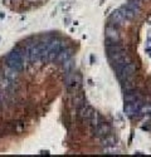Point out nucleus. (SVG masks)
<instances>
[{
	"instance_id": "1",
	"label": "nucleus",
	"mask_w": 151,
	"mask_h": 157,
	"mask_svg": "<svg viewBox=\"0 0 151 157\" xmlns=\"http://www.w3.org/2000/svg\"><path fill=\"white\" fill-rule=\"evenodd\" d=\"M24 63H25V56L24 50L20 48H15L11 50L6 57V67L20 73L24 69Z\"/></svg>"
},
{
	"instance_id": "2",
	"label": "nucleus",
	"mask_w": 151,
	"mask_h": 157,
	"mask_svg": "<svg viewBox=\"0 0 151 157\" xmlns=\"http://www.w3.org/2000/svg\"><path fill=\"white\" fill-rule=\"evenodd\" d=\"M142 106L141 101H132V102H125V113L131 120L136 118V114L140 112Z\"/></svg>"
},
{
	"instance_id": "3",
	"label": "nucleus",
	"mask_w": 151,
	"mask_h": 157,
	"mask_svg": "<svg viewBox=\"0 0 151 157\" xmlns=\"http://www.w3.org/2000/svg\"><path fill=\"white\" fill-rule=\"evenodd\" d=\"M135 72H136V67L134 63H129L126 64L125 67L117 73V77L120 81H126V79H132V77L135 75Z\"/></svg>"
},
{
	"instance_id": "4",
	"label": "nucleus",
	"mask_w": 151,
	"mask_h": 157,
	"mask_svg": "<svg viewBox=\"0 0 151 157\" xmlns=\"http://www.w3.org/2000/svg\"><path fill=\"white\" fill-rule=\"evenodd\" d=\"M126 23V19L122 17L121 14V11L117 9V10H113L111 13V15H110V20H108V24L113 25V27H116V28H120L121 25H123Z\"/></svg>"
},
{
	"instance_id": "5",
	"label": "nucleus",
	"mask_w": 151,
	"mask_h": 157,
	"mask_svg": "<svg viewBox=\"0 0 151 157\" xmlns=\"http://www.w3.org/2000/svg\"><path fill=\"white\" fill-rule=\"evenodd\" d=\"M105 34H106V39H108V40L115 42V43H118L120 42V32H118V28L113 27V25L107 24Z\"/></svg>"
},
{
	"instance_id": "6",
	"label": "nucleus",
	"mask_w": 151,
	"mask_h": 157,
	"mask_svg": "<svg viewBox=\"0 0 151 157\" xmlns=\"http://www.w3.org/2000/svg\"><path fill=\"white\" fill-rule=\"evenodd\" d=\"M93 131H95V135H96L97 137L102 138V137H105L106 135L111 133V126H110L108 123H106V122H101L98 126H96V127L93 128Z\"/></svg>"
},
{
	"instance_id": "7",
	"label": "nucleus",
	"mask_w": 151,
	"mask_h": 157,
	"mask_svg": "<svg viewBox=\"0 0 151 157\" xmlns=\"http://www.w3.org/2000/svg\"><path fill=\"white\" fill-rule=\"evenodd\" d=\"M72 56H73V49L72 48H63L62 50H59V53L57 54V57H56V59H54V62H58V63H63L64 60H67V59H69V58H72Z\"/></svg>"
},
{
	"instance_id": "8",
	"label": "nucleus",
	"mask_w": 151,
	"mask_h": 157,
	"mask_svg": "<svg viewBox=\"0 0 151 157\" xmlns=\"http://www.w3.org/2000/svg\"><path fill=\"white\" fill-rule=\"evenodd\" d=\"M129 63H130V58L125 54L123 57H121V58H120V59H117L116 62L111 63V65L113 67V69H115V72H116V73H118V72L125 67V65H126V64H129Z\"/></svg>"
},
{
	"instance_id": "9",
	"label": "nucleus",
	"mask_w": 151,
	"mask_h": 157,
	"mask_svg": "<svg viewBox=\"0 0 151 157\" xmlns=\"http://www.w3.org/2000/svg\"><path fill=\"white\" fill-rule=\"evenodd\" d=\"M79 109V117H81V118L83 120V121H88V120H90L91 118V116H92V113L95 112L93 111V108L92 107H90V106H87V104H83V106L82 107H79L78 108Z\"/></svg>"
},
{
	"instance_id": "10",
	"label": "nucleus",
	"mask_w": 151,
	"mask_h": 157,
	"mask_svg": "<svg viewBox=\"0 0 151 157\" xmlns=\"http://www.w3.org/2000/svg\"><path fill=\"white\" fill-rule=\"evenodd\" d=\"M120 11H121V14H122V17L126 19V20H134L135 19V17H136V14L131 10V9H129L126 5H122L120 9H118Z\"/></svg>"
},
{
	"instance_id": "11",
	"label": "nucleus",
	"mask_w": 151,
	"mask_h": 157,
	"mask_svg": "<svg viewBox=\"0 0 151 157\" xmlns=\"http://www.w3.org/2000/svg\"><path fill=\"white\" fill-rule=\"evenodd\" d=\"M101 141H102V145L106 146V147L113 146V145L116 143V138L113 137L111 133H108V135H106L105 137H102V138H101Z\"/></svg>"
},
{
	"instance_id": "12",
	"label": "nucleus",
	"mask_w": 151,
	"mask_h": 157,
	"mask_svg": "<svg viewBox=\"0 0 151 157\" xmlns=\"http://www.w3.org/2000/svg\"><path fill=\"white\" fill-rule=\"evenodd\" d=\"M88 121H90V123H91V126H92L93 128H95L96 126H98L101 122H103V121H102V117H101L97 112H93L92 116H91V118L88 120Z\"/></svg>"
},
{
	"instance_id": "13",
	"label": "nucleus",
	"mask_w": 151,
	"mask_h": 157,
	"mask_svg": "<svg viewBox=\"0 0 151 157\" xmlns=\"http://www.w3.org/2000/svg\"><path fill=\"white\" fill-rule=\"evenodd\" d=\"M121 86L125 92H129V90L134 89V83L131 82V79H126V81H121Z\"/></svg>"
},
{
	"instance_id": "14",
	"label": "nucleus",
	"mask_w": 151,
	"mask_h": 157,
	"mask_svg": "<svg viewBox=\"0 0 151 157\" xmlns=\"http://www.w3.org/2000/svg\"><path fill=\"white\" fill-rule=\"evenodd\" d=\"M125 5L127 6L129 9H131V10L135 13L136 15L138 14V13H140V4H136V3H134V2H130V0H129V3H127V4H125Z\"/></svg>"
},
{
	"instance_id": "15",
	"label": "nucleus",
	"mask_w": 151,
	"mask_h": 157,
	"mask_svg": "<svg viewBox=\"0 0 151 157\" xmlns=\"http://www.w3.org/2000/svg\"><path fill=\"white\" fill-rule=\"evenodd\" d=\"M62 64H63V69H64L66 72H69V71H72V69L74 68V62H73L71 58L67 59V60H64Z\"/></svg>"
},
{
	"instance_id": "16",
	"label": "nucleus",
	"mask_w": 151,
	"mask_h": 157,
	"mask_svg": "<svg viewBox=\"0 0 151 157\" xmlns=\"http://www.w3.org/2000/svg\"><path fill=\"white\" fill-rule=\"evenodd\" d=\"M73 102H74V106L77 107V108H79V107H82V106H83V104H86L84 98H83L82 96H76V98L73 99Z\"/></svg>"
},
{
	"instance_id": "17",
	"label": "nucleus",
	"mask_w": 151,
	"mask_h": 157,
	"mask_svg": "<svg viewBox=\"0 0 151 157\" xmlns=\"http://www.w3.org/2000/svg\"><path fill=\"white\" fill-rule=\"evenodd\" d=\"M123 56H125V50H123V52H120V53H117V54H115V56H112V57H110L108 60H110L111 63H113V62H116L117 59H120V58L123 57Z\"/></svg>"
},
{
	"instance_id": "18",
	"label": "nucleus",
	"mask_w": 151,
	"mask_h": 157,
	"mask_svg": "<svg viewBox=\"0 0 151 157\" xmlns=\"http://www.w3.org/2000/svg\"><path fill=\"white\" fill-rule=\"evenodd\" d=\"M147 52H149V54H150V56H151V49H150V48H149V49H147Z\"/></svg>"
},
{
	"instance_id": "19",
	"label": "nucleus",
	"mask_w": 151,
	"mask_h": 157,
	"mask_svg": "<svg viewBox=\"0 0 151 157\" xmlns=\"http://www.w3.org/2000/svg\"><path fill=\"white\" fill-rule=\"evenodd\" d=\"M0 99H2V96H0Z\"/></svg>"
},
{
	"instance_id": "20",
	"label": "nucleus",
	"mask_w": 151,
	"mask_h": 157,
	"mask_svg": "<svg viewBox=\"0 0 151 157\" xmlns=\"http://www.w3.org/2000/svg\"><path fill=\"white\" fill-rule=\"evenodd\" d=\"M150 40H151V39H150Z\"/></svg>"
}]
</instances>
